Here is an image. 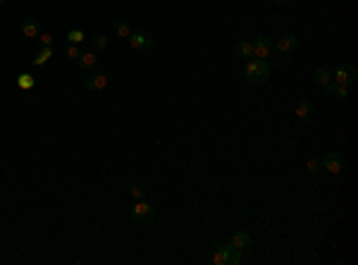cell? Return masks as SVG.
<instances>
[{"label": "cell", "instance_id": "obj_1", "mask_svg": "<svg viewBox=\"0 0 358 265\" xmlns=\"http://www.w3.org/2000/svg\"><path fill=\"white\" fill-rule=\"evenodd\" d=\"M244 77H246V82L251 86L268 84V79H270V65H268V60H260V58L248 60L246 67H244Z\"/></svg>", "mask_w": 358, "mask_h": 265}, {"label": "cell", "instance_id": "obj_2", "mask_svg": "<svg viewBox=\"0 0 358 265\" xmlns=\"http://www.w3.org/2000/svg\"><path fill=\"white\" fill-rule=\"evenodd\" d=\"M241 263V251H237L232 244L218 246L213 253V265H239Z\"/></svg>", "mask_w": 358, "mask_h": 265}, {"label": "cell", "instance_id": "obj_3", "mask_svg": "<svg viewBox=\"0 0 358 265\" xmlns=\"http://www.w3.org/2000/svg\"><path fill=\"white\" fill-rule=\"evenodd\" d=\"M358 77V69L354 65H339L334 72H332V79L337 82V84H341V86H351L354 82H356Z\"/></svg>", "mask_w": 358, "mask_h": 265}, {"label": "cell", "instance_id": "obj_4", "mask_svg": "<svg viewBox=\"0 0 358 265\" xmlns=\"http://www.w3.org/2000/svg\"><path fill=\"white\" fill-rule=\"evenodd\" d=\"M134 220H136L138 225H151L153 220H155V210L153 206L148 203V201H138L136 206H134Z\"/></svg>", "mask_w": 358, "mask_h": 265}, {"label": "cell", "instance_id": "obj_5", "mask_svg": "<svg viewBox=\"0 0 358 265\" xmlns=\"http://www.w3.org/2000/svg\"><path fill=\"white\" fill-rule=\"evenodd\" d=\"M129 46L134 50H143V48H153V36L146 29H138L129 33Z\"/></svg>", "mask_w": 358, "mask_h": 265}, {"label": "cell", "instance_id": "obj_6", "mask_svg": "<svg viewBox=\"0 0 358 265\" xmlns=\"http://www.w3.org/2000/svg\"><path fill=\"white\" fill-rule=\"evenodd\" d=\"M323 160V167L332 172V175H337V172H341L344 170V158H341V153H337V150H330V153H325V158H320Z\"/></svg>", "mask_w": 358, "mask_h": 265}, {"label": "cell", "instance_id": "obj_7", "mask_svg": "<svg viewBox=\"0 0 358 265\" xmlns=\"http://www.w3.org/2000/svg\"><path fill=\"white\" fill-rule=\"evenodd\" d=\"M84 86L88 91H103L108 86V74L105 72H91L86 79H84Z\"/></svg>", "mask_w": 358, "mask_h": 265}, {"label": "cell", "instance_id": "obj_8", "mask_svg": "<svg viewBox=\"0 0 358 265\" xmlns=\"http://www.w3.org/2000/svg\"><path fill=\"white\" fill-rule=\"evenodd\" d=\"M270 53H273V41L268 38V36H256V43H253V55L260 60L270 58Z\"/></svg>", "mask_w": 358, "mask_h": 265}, {"label": "cell", "instance_id": "obj_9", "mask_svg": "<svg viewBox=\"0 0 358 265\" xmlns=\"http://www.w3.org/2000/svg\"><path fill=\"white\" fill-rule=\"evenodd\" d=\"M22 33H24L27 38H36V36L41 33V22H38L34 15L24 17V22H22Z\"/></svg>", "mask_w": 358, "mask_h": 265}, {"label": "cell", "instance_id": "obj_10", "mask_svg": "<svg viewBox=\"0 0 358 265\" xmlns=\"http://www.w3.org/2000/svg\"><path fill=\"white\" fill-rule=\"evenodd\" d=\"M296 48H299V38L291 36V33H289V36H282V38L277 41V50H279L282 55H289V53H294Z\"/></svg>", "mask_w": 358, "mask_h": 265}, {"label": "cell", "instance_id": "obj_11", "mask_svg": "<svg viewBox=\"0 0 358 265\" xmlns=\"http://www.w3.org/2000/svg\"><path fill=\"white\" fill-rule=\"evenodd\" d=\"M229 244H232L237 251H244V248H248V246H251V234H248V232H244V230H237L234 234L229 236Z\"/></svg>", "mask_w": 358, "mask_h": 265}, {"label": "cell", "instance_id": "obj_12", "mask_svg": "<svg viewBox=\"0 0 358 265\" xmlns=\"http://www.w3.org/2000/svg\"><path fill=\"white\" fill-rule=\"evenodd\" d=\"M296 115H299V119H301L303 124H308L310 115H313V103L310 100H299L296 103Z\"/></svg>", "mask_w": 358, "mask_h": 265}, {"label": "cell", "instance_id": "obj_13", "mask_svg": "<svg viewBox=\"0 0 358 265\" xmlns=\"http://www.w3.org/2000/svg\"><path fill=\"white\" fill-rule=\"evenodd\" d=\"M325 91H327L330 96H334V98H339V100H346V98H349V86H341V84H337V82H330V84L325 86Z\"/></svg>", "mask_w": 358, "mask_h": 265}, {"label": "cell", "instance_id": "obj_14", "mask_svg": "<svg viewBox=\"0 0 358 265\" xmlns=\"http://www.w3.org/2000/svg\"><path fill=\"white\" fill-rule=\"evenodd\" d=\"M313 79H315L318 84H323V86H327L330 82H334V79H332V69H327V67H318V69H313Z\"/></svg>", "mask_w": 358, "mask_h": 265}, {"label": "cell", "instance_id": "obj_15", "mask_svg": "<svg viewBox=\"0 0 358 265\" xmlns=\"http://www.w3.org/2000/svg\"><path fill=\"white\" fill-rule=\"evenodd\" d=\"M234 53H237V58H251L253 55V43H248V41H237V46H234Z\"/></svg>", "mask_w": 358, "mask_h": 265}, {"label": "cell", "instance_id": "obj_16", "mask_svg": "<svg viewBox=\"0 0 358 265\" xmlns=\"http://www.w3.org/2000/svg\"><path fill=\"white\" fill-rule=\"evenodd\" d=\"M53 53H55V50H53V46H43V48H41V50L36 53V58H34V65H36V67H38V65H46L48 60L53 58Z\"/></svg>", "mask_w": 358, "mask_h": 265}, {"label": "cell", "instance_id": "obj_17", "mask_svg": "<svg viewBox=\"0 0 358 265\" xmlns=\"http://www.w3.org/2000/svg\"><path fill=\"white\" fill-rule=\"evenodd\" d=\"M112 29H115V33H117L119 38H129V33H132V27H129L124 19H115V22H112Z\"/></svg>", "mask_w": 358, "mask_h": 265}, {"label": "cell", "instance_id": "obj_18", "mask_svg": "<svg viewBox=\"0 0 358 265\" xmlns=\"http://www.w3.org/2000/svg\"><path fill=\"white\" fill-rule=\"evenodd\" d=\"M96 53H82L79 58H77V65L82 67V69H91V67H96Z\"/></svg>", "mask_w": 358, "mask_h": 265}, {"label": "cell", "instance_id": "obj_19", "mask_svg": "<svg viewBox=\"0 0 358 265\" xmlns=\"http://www.w3.org/2000/svg\"><path fill=\"white\" fill-rule=\"evenodd\" d=\"M34 84H36V82H34V77H31V74H19V77H17V86L19 88H34Z\"/></svg>", "mask_w": 358, "mask_h": 265}, {"label": "cell", "instance_id": "obj_20", "mask_svg": "<svg viewBox=\"0 0 358 265\" xmlns=\"http://www.w3.org/2000/svg\"><path fill=\"white\" fill-rule=\"evenodd\" d=\"M67 41H69V43H77V46H79V43L84 41V31H82V29L67 31Z\"/></svg>", "mask_w": 358, "mask_h": 265}, {"label": "cell", "instance_id": "obj_21", "mask_svg": "<svg viewBox=\"0 0 358 265\" xmlns=\"http://www.w3.org/2000/svg\"><path fill=\"white\" fill-rule=\"evenodd\" d=\"M320 170H323V160H320V158H310V160H308V172H310V175H318Z\"/></svg>", "mask_w": 358, "mask_h": 265}, {"label": "cell", "instance_id": "obj_22", "mask_svg": "<svg viewBox=\"0 0 358 265\" xmlns=\"http://www.w3.org/2000/svg\"><path fill=\"white\" fill-rule=\"evenodd\" d=\"M65 55H67L69 60H77L79 55H82V50H79V46H77V43H69V46L65 48Z\"/></svg>", "mask_w": 358, "mask_h": 265}, {"label": "cell", "instance_id": "obj_23", "mask_svg": "<svg viewBox=\"0 0 358 265\" xmlns=\"http://www.w3.org/2000/svg\"><path fill=\"white\" fill-rule=\"evenodd\" d=\"M129 194H132V196H134V199H136V201H141V199H143V194H146V191H143V189H141V186H138V184H132V186H129Z\"/></svg>", "mask_w": 358, "mask_h": 265}, {"label": "cell", "instance_id": "obj_24", "mask_svg": "<svg viewBox=\"0 0 358 265\" xmlns=\"http://www.w3.org/2000/svg\"><path fill=\"white\" fill-rule=\"evenodd\" d=\"M96 48H98V50H105V48H108V36H103V33L96 36Z\"/></svg>", "mask_w": 358, "mask_h": 265}, {"label": "cell", "instance_id": "obj_25", "mask_svg": "<svg viewBox=\"0 0 358 265\" xmlns=\"http://www.w3.org/2000/svg\"><path fill=\"white\" fill-rule=\"evenodd\" d=\"M38 41H41V46H53V36L51 33H38Z\"/></svg>", "mask_w": 358, "mask_h": 265}, {"label": "cell", "instance_id": "obj_26", "mask_svg": "<svg viewBox=\"0 0 358 265\" xmlns=\"http://www.w3.org/2000/svg\"><path fill=\"white\" fill-rule=\"evenodd\" d=\"M275 2H289V0H275Z\"/></svg>", "mask_w": 358, "mask_h": 265}, {"label": "cell", "instance_id": "obj_27", "mask_svg": "<svg viewBox=\"0 0 358 265\" xmlns=\"http://www.w3.org/2000/svg\"><path fill=\"white\" fill-rule=\"evenodd\" d=\"M0 5H2V0H0Z\"/></svg>", "mask_w": 358, "mask_h": 265}]
</instances>
